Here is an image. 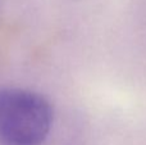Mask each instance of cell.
<instances>
[{
    "instance_id": "6da1fadb",
    "label": "cell",
    "mask_w": 146,
    "mask_h": 145,
    "mask_svg": "<svg viewBox=\"0 0 146 145\" xmlns=\"http://www.w3.org/2000/svg\"><path fill=\"white\" fill-rule=\"evenodd\" d=\"M54 123L50 102L22 87L0 90V145H41Z\"/></svg>"
}]
</instances>
